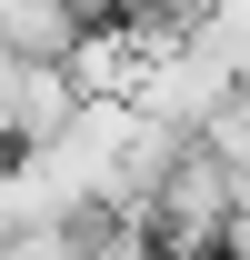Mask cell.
Segmentation results:
<instances>
[{"instance_id":"obj_1","label":"cell","mask_w":250,"mask_h":260,"mask_svg":"<svg viewBox=\"0 0 250 260\" xmlns=\"http://www.w3.org/2000/svg\"><path fill=\"white\" fill-rule=\"evenodd\" d=\"M80 40V0H0V50L10 60H60Z\"/></svg>"}]
</instances>
